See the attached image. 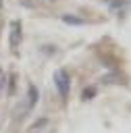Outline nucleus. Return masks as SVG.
Listing matches in <instances>:
<instances>
[{"label":"nucleus","instance_id":"nucleus-6","mask_svg":"<svg viewBox=\"0 0 131 133\" xmlns=\"http://www.w3.org/2000/svg\"><path fill=\"white\" fill-rule=\"evenodd\" d=\"M6 77H8V75H6V73L0 69V96L6 91Z\"/></svg>","mask_w":131,"mask_h":133},{"label":"nucleus","instance_id":"nucleus-7","mask_svg":"<svg viewBox=\"0 0 131 133\" xmlns=\"http://www.w3.org/2000/svg\"><path fill=\"white\" fill-rule=\"evenodd\" d=\"M94 94H96V89H94V87H87V89H83V100H89Z\"/></svg>","mask_w":131,"mask_h":133},{"label":"nucleus","instance_id":"nucleus-4","mask_svg":"<svg viewBox=\"0 0 131 133\" xmlns=\"http://www.w3.org/2000/svg\"><path fill=\"white\" fill-rule=\"evenodd\" d=\"M15 83H17V75H8L6 77V96H15Z\"/></svg>","mask_w":131,"mask_h":133},{"label":"nucleus","instance_id":"nucleus-5","mask_svg":"<svg viewBox=\"0 0 131 133\" xmlns=\"http://www.w3.org/2000/svg\"><path fill=\"white\" fill-rule=\"evenodd\" d=\"M62 21L69 23V25H83L85 23L81 17H73V15H62Z\"/></svg>","mask_w":131,"mask_h":133},{"label":"nucleus","instance_id":"nucleus-1","mask_svg":"<svg viewBox=\"0 0 131 133\" xmlns=\"http://www.w3.org/2000/svg\"><path fill=\"white\" fill-rule=\"evenodd\" d=\"M54 85H56V89H58L60 98H62V100H69V89H71V77H69V73H67L64 69H58V71L54 73Z\"/></svg>","mask_w":131,"mask_h":133},{"label":"nucleus","instance_id":"nucleus-2","mask_svg":"<svg viewBox=\"0 0 131 133\" xmlns=\"http://www.w3.org/2000/svg\"><path fill=\"white\" fill-rule=\"evenodd\" d=\"M21 23L19 21H10V50L17 52L21 46Z\"/></svg>","mask_w":131,"mask_h":133},{"label":"nucleus","instance_id":"nucleus-3","mask_svg":"<svg viewBox=\"0 0 131 133\" xmlns=\"http://www.w3.org/2000/svg\"><path fill=\"white\" fill-rule=\"evenodd\" d=\"M37 104V87L35 85H29L27 87V98H25V106H27V110H31L33 106Z\"/></svg>","mask_w":131,"mask_h":133}]
</instances>
